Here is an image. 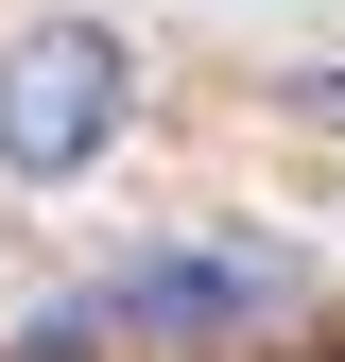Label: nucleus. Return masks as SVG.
I'll return each instance as SVG.
<instances>
[{
    "mask_svg": "<svg viewBox=\"0 0 345 362\" xmlns=\"http://www.w3.org/2000/svg\"><path fill=\"white\" fill-rule=\"evenodd\" d=\"M276 293H293L276 242H190V259H139L121 293H86V328L104 345H207V328H259Z\"/></svg>",
    "mask_w": 345,
    "mask_h": 362,
    "instance_id": "obj_2",
    "label": "nucleus"
},
{
    "mask_svg": "<svg viewBox=\"0 0 345 362\" xmlns=\"http://www.w3.org/2000/svg\"><path fill=\"white\" fill-rule=\"evenodd\" d=\"M121 35L104 18H35V35H0V173L18 190H69L86 156L121 139Z\"/></svg>",
    "mask_w": 345,
    "mask_h": 362,
    "instance_id": "obj_1",
    "label": "nucleus"
},
{
    "mask_svg": "<svg viewBox=\"0 0 345 362\" xmlns=\"http://www.w3.org/2000/svg\"><path fill=\"white\" fill-rule=\"evenodd\" d=\"M0 362H121V345H104V328H86V310H35V328H18V345H0Z\"/></svg>",
    "mask_w": 345,
    "mask_h": 362,
    "instance_id": "obj_3",
    "label": "nucleus"
}]
</instances>
